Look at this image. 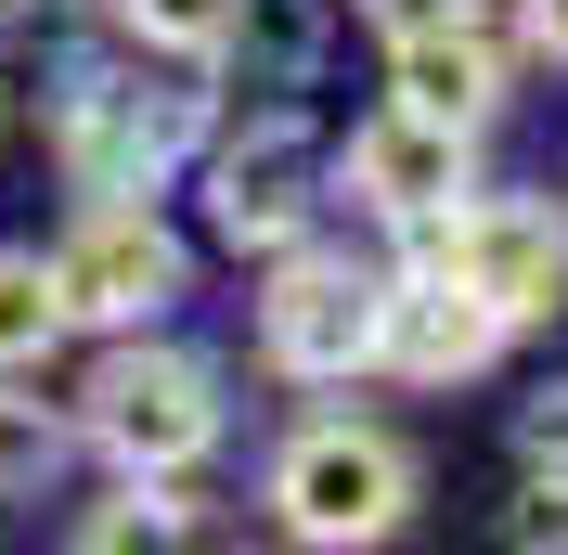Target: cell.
Here are the masks:
<instances>
[{
    "label": "cell",
    "instance_id": "cell-1",
    "mask_svg": "<svg viewBox=\"0 0 568 555\" xmlns=\"http://www.w3.org/2000/svg\"><path fill=\"white\" fill-rule=\"evenodd\" d=\"M272 504L297 543H388L414 504V452L388 426H297L272 465Z\"/></svg>",
    "mask_w": 568,
    "mask_h": 555
},
{
    "label": "cell",
    "instance_id": "cell-2",
    "mask_svg": "<svg viewBox=\"0 0 568 555\" xmlns=\"http://www.w3.org/2000/svg\"><path fill=\"white\" fill-rule=\"evenodd\" d=\"M414 259L465 272L504 323H530V311H556V297H568V220L530 208V194H491V208H439V220H414Z\"/></svg>",
    "mask_w": 568,
    "mask_h": 555
},
{
    "label": "cell",
    "instance_id": "cell-3",
    "mask_svg": "<svg viewBox=\"0 0 568 555\" xmlns=\"http://www.w3.org/2000/svg\"><path fill=\"white\" fill-rule=\"evenodd\" d=\"M91 440H104L130 478H169V465H194V452L220 440L207 362H181V349H116L104 375H91Z\"/></svg>",
    "mask_w": 568,
    "mask_h": 555
},
{
    "label": "cell",
    "instance_id": "cell-4",
    "mask_svg": "<svg viewBox=\"0 0 568 555\" xmlns=\"http://www.w3.org/2000/svg\"><path fill=\"white\" fill-rule=\"evenodd\" d=\"M181 155H194V91H130V78L65 91V169L91 194H155Z\"/></svg>",
    "mask_w": 568,
    "mask_h": 555
},
{
    "label": "cell",
    "instance_id": "cell-5",
    "mask_svg": "<svg viewBox=\"0 0 568 555\" xmlns=\"http://www.w3.org/2000/svg\"><path fill=\"white\" fill-rule=\"evenodd\" d=\"M258 336H272L284 375H362L388 336V284L349 272V259H284V284L258 297Z\"/></svg>",
    "mask_w": 568,
    "mask_h": 555
},
{
    "label": "cell",
    "instance_id": "cell-6",
    "mask_svg": "<svg viewBox=\"0 0 568 555\" xmlns=\"http://www.w3.org/2000/svg\"><path fill=\"white\" fill-rule=\"evenodd\" d=\"M52 284H65V323H142L155 297H181V245L142 208H91L52 259Z\"/></svg>",
    "mask_w": 568,
    "mask_h": 555
},
{
    "label": "cell",
    "instance_id": "cell-7",
    "mask_svg": "<svg viewBox=\"0 0 568 555\" xmlns=\"http://www.w3.org/2000/svg\"><path fill=\"white\" fill-rule=\"evenodd\" d=\"M311 194H323V155H311L297 117H258L246 142H220V169H207V220L233 245H297Z\"/></svg>",
    "mask_w": 568,
    "mask_h": 555
},
{
    "label": "cell",
    "instance_id": "cell-8",
    "mask_svg": "<svg viewBox=\"0 0 568 555\" xmlns=\"http://www.w3.org/2000/svg\"><path fill=\"white\" fill-rule=\"evenodd\" d=\"M349 194L375 220H439L465 194V130L453 117H414V104H388L375 130H349Z\"/></svg>",
    "mask_w": 568,
    "mask_h": 555
},
{
    "label": "cell",
    "instance_id": "cell-9",
    "mask_svg": "<svg viewBox=\"0 0 568 555\" xmlns=\"http://www.w3.org/2000/svg\"><path fill=\"white\" fill-rule=\"evenodd\" d=\"M504 336V311L478 297L465 272H439V259H414V284H388V336H375V362H400V375H478Z\"/></svg>",
    "mask_w": 568,
    "mask_h": 555
},
{
    "label": "cell",
    "instance_id": "cell-10",
    "mask_svg": "<svg viewBox=\"0 0 568 555\" xmlns=\"http://www.w3.org/2000/svg\"><path fill=\"white\" fill-rule=\"evenodd\" d=\"M491 91H504V65H491V39H478V27H426V39H400V104H414V117L478 130V117H491Z\"/></svg>",
    "mask_w": 568,
    "mask_h": 555
},
{
    "label": "cell",
    "instance_id": "cell-11",
    "mask_svg": "<svg viewBox=\"0 0 568 555\" xmlns=\"http://www.w3.org/2000/svg\"><path fill=\"white\" fill-rule=\"evenodd\" d=\"M52 336H65V284H52V259L0 245V375H27Z\"/></svg>",
    "mask_w": 568,
    "mask_h": 555
},
{
    "label": "cell",
    "instance_id": "cell-12",
    "mask_svg": "<svg viewBox=\"0 0 568 555\" xmlns=\"http://www.w3.org/2000/svg\"><path fill=\"white\" fill-rule=\"evenodd\" d=\"M65 465V426L39 414V401H0V504H39Z\"/></svg>",
    "mask_w": 568,
    "mask_h": 555
},
{
    "label": "cell",
    "instance_id": "cell-13",
    "mask_svg": "<svg viewBox=\"0 0 568 555\" xmlns=\"http://www.w3.org/2000/svg\"><path fill=\"white\" fill-rule=\"evenodd\" d=\"M233 39H246L272 78H297V65H311V39H323V13H311V0H233Z\"/></svg>",
    "mask_w": 568,
    "mask_h": 555
},
{
    "label": "cell",
    "instance_id": "cell-14",
    "mask_svg": "<svg viewBox=\"0 0 568 555\" xmlns=\"http://www.w3.org/2000/svg\"><path fill=\"white\" fill-rule=\"evenodd\" d=\"M130 13V39H155V52H220L233 39V0H116Z\"/></svg>",
    "mask_w": 568,
    "mask_h": 555
},
{
    "label": "cell",
    "instance_id": "cell-15",
    "mask_svg": "<svg viewBox=\"0 0 568 555\" xmlns=\"http://www.w3.org/2000/svg\"><path fill=\"white\" fill-rule=\"evenodd\" d=\"M517 452H530L542 478H568V387H542L530 414H517Z\"/></svg>",
    "mask_w": 568,
    "mask_h": 555
},
{
    "label": "cell",
    "instance_id": "cell-16",
    "mask_svg": "<svg viewBox=\"0 0 568 555\" xmlns=\"http://www.w3.org/2000/svg\"><path fill=\"white\" fill-rule=\"evenodd\" d=\"M169 504H155V491H130V504H116V517H91V543H169Z\"/></svg>",
    "mask_w": 568,
    "mask_h": 555
},
{
    "label": "cell",
    "instance_id": "cell-17",
    "mask_svg": "<svg viewBox=\"0 0 568 555\" xmlns=\"http://www.w3.org/2000/svg\"><path fill=\"white\" fill-rule=\"evenodd\" d=\"M388 39H426V27H465V0H362Z\"/></svg>",
    "mask_w": 568,
    "mask_h": 555
},
{
    "label": "cell",
    "instance_id": "cell-18",
    "mask_svg": "<svg viewBox=\"0 0 568 555\" xmlns=\"http://www.w3.org/2000/svg\"><path fill=\"white\" fill-rule=\"evenodd\" d=\"M517 543H568V478H542L530 504H517Z\"/></svg>",
    "mask_w": 568,
    "mask_h": 555
},
{
    "label": "cell",
    "instance_id": "cell-19",
    "mask_svg": "<svg viewBox=\"0 0 568 555\" xmlns=\"http://www.w3.org/2000/svg\"><path fill=\"white\" fill-rule=\"evenodd\" d=\"M530 39H542V52L568 65V0H530Z\"/></svg>",
    "mask_w": 568,
    "mask_h": 555
}]
</instances>
